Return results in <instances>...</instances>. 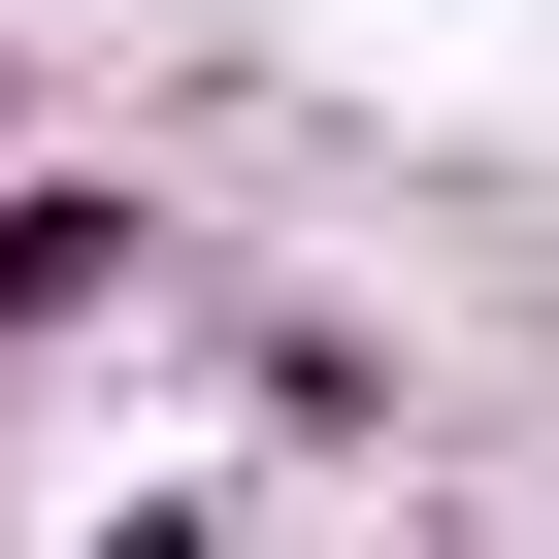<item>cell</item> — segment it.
Instances as JSON below:
<instances>
[{
  "label": "cell",
  "instance_id": "1",
  "mask_svg": "<svg viewBox=\"0 0 559 559\" xmlns=\"http://www.w3.org/2000/svg\"><path fill=\"white\" fill-rule=\"evenodd\" d=\"M99 297H165V230H132V198H67V165H34V198H0V362H34V330H99Z\"/></svg>",
  "mask_w": 559,
  "mask_h": 559
}]
</instances>
